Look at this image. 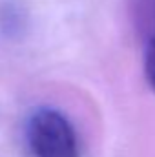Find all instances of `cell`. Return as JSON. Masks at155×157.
<instances>
[{"label": "cell", "instance_id": "obj_1", "mask_svg": "<svg viewBox=\"0 0 155 157\" xmlns=\"http://www.w3.org/2000/svg\"><path fill=\"white\" fill-rule=\"evenodd\" d=\"M28 143L37 157H78L75 128L53 108H40L29 117Z\"/></svg>", "mask_w": 155, "mask_h": 157}, {"label": "cell", "instance_id": "obj_2", "mask_svg": "<svg viewBox=\"0 0 155 157\" xmlns=\"http://www.w3.org/2000/svg\"><path fill=\"white\" fill-rule=\"evenodd\" d=\"M144 77L155 93V26L146 33V49H144Z\"/></svg>", "mask_w": 155, "mask_h": 157}, {"label": "cell", "instance_id": "obj_3", "mask_svg": "<svg viewBox=\"0 0 155 157\" xmlns=\"http://www.w3.org/2000/svg\"><path fill=\"white\" fill-rule=\"evenodd\" d=\"M141 4V17L146 18V33L155 26V0H139Z\"/></svg>", "mask_w": 155, "mask_h": 157}]
</instances>
